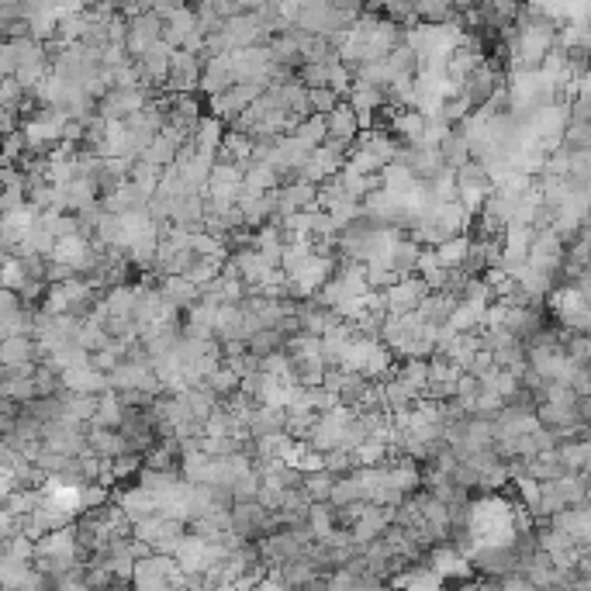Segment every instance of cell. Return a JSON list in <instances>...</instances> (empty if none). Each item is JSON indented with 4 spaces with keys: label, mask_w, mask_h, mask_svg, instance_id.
Masks as SVG:
<instances>
[{
    "label": "cell",
    "mask_w": 591,
    "mask_h": 591,
    "mask_svg": "<svg viewBox=\"0 0 591 591\" xmlns=\"http://www.w3.org/2000/svg\"><path fill=\"white\" fill-rule=\"evenodd\" d=\"M205 384L211 387V391H215L218 398H232V394H239V384H242V377H239V374L232 370L229 363H222V367H218V370H215V374L207 377Z\"/></svg>",
    "instance_id": "484cf974"
},
{
    "label": "cell",
    "mask_w": 591,
    "mask_h": 591,
    "mask_svg": "<svg viewBox=\"0 0 591 591\" xmlns=\"http://www.w3.org/2000/svg\"><path fill=\"white\" fill-rule=\"evenodd\" d=\"M350 205V194H346V183L342 177H333V181H325L318 187V211H325V215H335L339 207Z\"/></svg>",
    "instance_id": "d6986e66"
},
{
    "label": "cell",
    "mask_w": 591,
    "mask_h": 591,
    "mask_svg": "<svg viewBox=\"0 0 591 591\" xmlns=\"http://www.w3.org/2000/svg\"><path fill=\"white\" fill-rule=\"evenodd\" d=\"M77 346H83V350L94 357V353H104L107 346H114V339H111V333H107L104 325H97V322H83L77 335Z\"/></svg>",
    "instance_id": "44dd1931"
},
{
    "label": "cell",
    "mask_w": 591,
    "mask_h": 591,
    "mask_svg": "<svg viewBox=\"0 0 591 591\" xmlns=\"http://www.w3.org/2000/svg\"><path fill=\"white\" fill-rule=\"evenodd\" d=\"M391 377H401L409 387H415L418 394L429 387V360H401L394 363V374Z\"/></svg>",
    "instance_id": "ffe728a7"
},
{
    "label": "cell",
    "mask_w": 591,
    "mask_h": 591,
    "mask_svg": "<svg viewBox=\"0 0 591 591\" xmlns=\"http://www.w3.org/2000/svg\"><path fill=\"white\" fill-rule=\"evenodd\" d=\"M384 578H377V574H363V578H357V585H353V591H384Z\"/></svg>",
    "instance_id": "ab89813d"
},
{
    "label": "cell",
    "mask_w": 591,
    "mask_h": 591,
    "mask_svg": "<svg viewBox=\"0 0 591 591\" xmlns=\"http://www.w3.org/2000/svg\"><path fill=\"white\" fill-rule=\"evenodd\" d=\"M257 591H291V585L283 581L281 570H270V574H266V578L257 585Z\"/></svg>",
    "instance_id": "74e56055"
},
{
    "label": "cell",
    "mask_w": 591,
    "mask_h": 591,
    "mask_svg": "<svg viewBox=\"0 0 591 591\" xmlns=\"http://www.w3.org/2000/svg\"><path fill=\"white\" fill-rule=\"evenodd\" d=\"M18 311H25L21 294H18V291H0V318H11V315H18Z\"/></svg>",
    "instance_id": "d590c367"
},
{
    "label": "cell",
    "mask_w": 591,
    "mask_h": 591,
    "mask_svg": "<svg viewBox=\"0 0 591 591\" xmlns=\"http://www.w3.org/2000/svg\"><path fill=\"white\" fill-rule=\"evenodd\" d=\"M118 505H122V512L131 519V526L135 522H142V519H149V515H159V494H153L149 488H142V485H131L118 494Z\"/></svg>",
    "instance_id": "3957f363"
},
{
    "label": "cell",
    "mask_w": 591,
    "mask_h": 591,
    "mask_svg": "<svg viewBox=\"0 0 591 591\" xmlns=\"http://www.w3.org/2000/svg\"><path fill=\"white\" fill-rule=\"evenodd\" d=\"M339 529V512H335L329 502L322 505H311L308 509V533L315 543H325Z\"/></svg>",
    "instance_id": "8fae6325"
},
{
    "label": "cell",
    "mask_w": 591,
    "mask_h": 591,
    "mask_svg": "<svg viewBox=\"0 0 591 591\" xmlns=\"http://www.w3.org/2000/svg\"><path fill=\"white\" fill-rule=\"evenodd\" d=\"M325 470L333 477H350V474H357V457L350 450H333V453H325Z\"/></svg>",
    "instance_id": "4dcf8cb0"
},
{
    "label": "cell",
    "mask_w": 591,
    "mask_h": 591,
    "mask_svg": "<svg viewBox=\"0 0 591 591\" xmlns=\"http://www.w3.org/2000/svg\"><path fill=\"white\" fill-rule=\"evenodd\" d=\"M457 305H460V298H453V294H446V291H436V294H429V298L422 301L418 318H422L426 325H436V329H443V325L453 318Z\"/></svg>",
    "instance_id": "52a82bcc"
},
{
    "label": "cell",
    "mask_w": 591,
    "mask_h": 591,
    "mask_svg": "<svg viewBox=\"0 0 591 591\" xmlns=\"http://www.w3.org/2000/svg\"><path fill=\"white\" fill-rule=\"evenodd\" d=\"M277 433H287V409H266V405H259L257 418L249 426V436L263 439V436H277Z\"/></svg>",
    "instance_id": "5bb4252c"
},
{
    "label": "cell",
    "mask_w": 591,
    "mask_h": 591,
    "mask_svg": "<svg viewBox=\"0 0 591 591\" xmlns=\"http://www.w3.org/2000/svg\"><path fill=\"white\" fill-rule=\"evenodd\" d=\"M159 291H163V298H166L173 308L190 311L198 301H201V287L190 283L187 277H163V281H159Z\"/></svg>",
    "instance_id": "ba28073f"
},
{
    "label": "cell",
    "mask_w": 591,
    "mask_h": 591,
    "mask_svg": "<svg viewBox=\"0 0 591 591\" xmlns=\"http://www.w3.org/2000/svg\"><path fill=\"white\" fill-rule=\"evenodd\" d=\"M283 581L291 585V591L294 588H311V585H318L322 578H325V570L315 564L311 557H301V561H291V564L281 567Z\"/></svg>",
    "instance_id": "30bf717a"
},
{
    "label": "cell",
    "mask_w": 591,
    "mask_h": 591,
    "mask_svg": "<svg viewBox=\"0 0 591 591\" xmlns=\"http://www.w3.org/2000/svg\"><path fill=\"white\" fill-rule=\"evenodd\" d=\"M90 453L101 457V460H118L129 453V439L114 429H94L90 426Z\"/></svg>",
    "instance_id": "9c48e42d"
},
{
    "label": "cell",
    "mask_w": 591,
    "mask_h": 591,
    "mask_svg": "<svg viewBox=\"0 0 591 591\" xmlns=\"http://www.w3.org/2000/svg\"><path fill=\"white\" fill-rule=\"evenodd\" d=\"M588 374H591V367H588Z\"/></svg>",
    "instance_id": "b9f144b4"
},
{
    "label": "cell",
    "mask_w": 591,
    "mask_h": 591,
    "mask_svg": "<svg viewBox=\"0 0 591 591\" xmlns=\"http://www.w3.org/2000/svg\"><path fill=\"white\" fill-rule=\"evenodd\" d=\"M353 457H357V470H360V467H381V463L391 460V446H387V443H377V439H367Z\"/></svg>",
    "instance_id": "83f0119b"
},
{
    "label": "cell",
    "mask_w": 591,
    "mask_h": 591,
    "mask_svg": "<svg viewBox=\"0 0 591 591\" xmlns=\"http://www.w3.org/2000/svg\"><path fill=\"white\" fill-rule=\"evenodd\" d=\"M104 305L111 311V318H131L135 322V305H139V287L125 283V287H114L104 294Z\"/></svg>",
    "instance_id": "7c38bea8"
},
{
    "label": "cell",
    "mask_w": 591,
    "mask_h": 591,
    "mask_svg": "<svg viewBox=\"0 0 591 591\" xmlns=\"http://www.w3.org/2000/svg\"><path fill=\"white\" fill-rule=\"evenodd\" d=\"M149 194L142 190V187H135V183H122V187H114L107 198H104V211L107 215H129V211H142V207H149Z\"/></svg>",
    "instance_id": "8992f818"
},
{
    "label": "cell",
    "mask_w": 591,
    "mask_h": 591,
    "mask_svg": "<svg viewBox=\"0 0 591 591\" xmlns=\"http://www.w3.org/2000/svg\"><path fill=\"white\" fill-rule=\"evenodd\" d=\"M235 83H239V80H235V73H232V55L207 59L205 73H201V90L207 94V101L218 97V94H229Z\"/></svg>",
    "instance_id": "277c9868"
},
{
    "label": "cell",
    "mask_w": 591,
    "mask_h": 591,
    "mask_svg": "<svg viewBox=\"0 0 591 591\" xmlns=\"http://www.w3.org/2000/svg\"><path fill=\"white\" fill-rule=\"evenodd\" d=\"M246 187H253L259 194H270V190L281 187V177H277V170L266 166V163H249V166H246Z\"/></svg>",
    "instance_id": "7402d4cb"
},
{
    "label": "cell",
    "mask_w": 591,
    "mask_h": 591,
    "mask_svg": "<svg viewBox=\"0 0 591 591\" xmlns=\"http://www.w3.org/2000/svg\"><path fill=\"white\" fill-rule=\"evenodd\" d=\"M125 411L129 409L122 405V394H118V391L101 394V411H97V418H94V429H114V433H122Z\"/></svg>",
    "instance_id": "4fadbf2b"
},
{
    "label": "cell",
    "mask_w": 591,
    "mask_h": 591,
    "mask_svg": "<svg viewBox=\"0 0 591 591\" xmlns=\"http://www.w3.org/2000/svg\"><path fill=\"white\" fill-rule=\"evenodd\" d=\"M470 567H477L485 578H509V574H519V567H522V557H519V550L515 546H485V550H467L463 553Z\"/></svg>",
    "instance_id": "6da1fadb"
},
{
    "label": "cell",
    "mask_w": 591,
    "mask_h": 591,
    "mask_svg": "<svg viewBox=\"0 0 591 591\" xmlns=\"http://www.w3.org/2000/svg\"><path fill=\"white\" fill-rule=\"evenodd\" d=\"M433 294V287L422 281L418 274L415 277H405L401 283H394L391 291H384V305L391 318H401V315H411V311L422 308V301Z\"/></svg>",
    "instance_id": "7a4b0ae2"
},
{
    "label": "cell",
    "mask_w": 591,
    "mask_h": 591,
    "mask_svg": "<svg viewBox=\"0 0 591 591\" xmlns=\"http://www.w3.org/2000/svg\"><path fill=\"white\" fill-rule=\"evenodd\" d=\"M360 502H367V491H363V485L357 481V474L335 481L333 502H329L333 509H350V505H360Z\"/></svg>",
    "instance_id": "e0dca14e"
},
{
    "label": "cell",
    "mask_w": 591,
    "mask_h": 591,
    "mask_svg": "<svg viewBox=\"0 0 591 591\" xmlns=\"http://www.w3.org/2000/svg\"><path fill=\"white\" fill-rule=\"evenodd\" d=\"M294 139L305 146V149H322L329 142V118L325 114H311L308 122H301V129L294 131Z\"/></svg>",
    "instance_id": "9a60e30c"
},
{
    "label": "cell",
    "mask_w": 591,
    "mask_h": 591,
    "mask_svg": "<svg viewBox=\"0 0 591 591\" xmlns=\"http://www.w3.org/2000/svg\"><path fill=\"white\" fill-rule=\"evenodd\" d=\"M335 481L329 470H322V474H308L305 477V491H308V498L315 505H322V502H333V491H335Z\"/></svg>",
    "instance_id": "4316f807"
},
{
    "label": "cell",
    "mask_w": 591,
    "mask_h": 591,
    "mask_svg": "<svg viewBox=\"0 0 591 591\" xmlns=\"http://www.w3.org/2000/svg\"><path fill=\"white\" fill-rule=\"evenodd\" d=\"M470 239L460 235V239H450V242H443L436 253H439V263L446 266V270H467V257H470Z\"/></svg>",
    "instance_id": "ac0fdd59"
},
{
    "label": "cell",
    "mask_w": 591,
    "mask_h": 591,
    "mask_svg": "<svg viewBox=\"0 0 591 591\" xmlns=\"http://www.w3.org/2000/svg\"><path fill=\"white\" fill-rule=\"evenodd\" d=\"M460 591H481V585H463Z\"/></svg>",
    "instance_id": "60d3db41"
},
{
    "label": "cell",
    "mask_w": 591,
    "mask_h": 591,
    "mask_svg": "<svg viewBox=\"0 0 591 591\" xmlns=\"http://www.w3.org/2000/svg\"><path fill=\"white\" fill-rule=\"evenodd\" d=\"M418 257H422V246L415 239H401L394 246V259H391V270L398 277H415L418 274Z\"/></svg>",
    "instance_id": "2e32d148"
},
{
    "label": "cell",
    "mask_w": 591,
    "mask_h": 591,
    "mask_svg": "<svg viewBox=\"0 0 591 591\" xmlns=\"http://www.w3.org/2000/svg\"><path fill=\"white\" fill-rule=\"evenodd\" d=\"M436 270H446L443 263H439V253L433 246H422V257H418V277H429V274H436Z\"/></svg>",
    "instance_id": "e575fe53"
},
{
    "label": "cell",
    "mask_w": 591,
    "mask_h": 591,
    "mask_svg": "<svg viewBox=\"0 0 591 591\" xmlns=\"http://www.w3.org/2000/svg\"><path fill=\"white\" fill-rule=\"evenodd\" d=\"M298 80H301L308 90H325V87H329V66H322V63H308V66L298 73Z\"/></svg>",
    "instance_id": "d6a6232c"
},
{
    "label": "cell",
    "mask_w": 591,
    "mask_h": 591,
    "mask_svg": "<svg viewBox=\"0 0 591 591\" xmlns=\"http://www.w3.org/2000/svg\"><path fill=\"white\" fill-rule=\"evenodd\" d=\"M287 342H291V335H283L281 329H266V333H259L249 339V353H257V357H270V353H281L287 350Z\"/></svg>",
    "instance_id": "d4e9b609"
},
{
    "label": "cell",
    "mask_w": 591,
    "mask_h": 591,
    "mask_svg": "<svg viewBox=\"0 0 591 591\" xmlns=\"http://www.w3.org/2000/svg\"><path fill=\"white\" fill-rule=\"evenodd\" d=\"M107 505V488L104 485H90V488L80 491V509L83 512H94V509H104Z\"/></svg>",
    "instance_id": "836d02e7"
},
{
    "label": "cell",
    "mask_w": 591,
    "mask_h": 591,
    "mask_svg": "<svg viewBox=\"0 0 591 591\" xmlns=\"http://www.w3.org/2000/svg\"><path fill=\"white\" fill-rule=\"evenodd\" d=\"M28 97V90L14 77L0 80V107H21Z\"/></svg>",
    "instance_id": "1f68e13d"
},
{
    "label": "cell",
    "mask_w": 591,
    "mask_h": 591,
    "mask_svg": "<svg viewBox=\"0 0 591 591\" xmlns=\"http://www.w3.org/2000/svg\"><path fill=\"white\" fill-rule=\"evenodd\" d=\"M298 470H305V477H308V474H322V470H325V453L308 450V453L301 457V463H298Z\"/></svg>",
    "instance_id": "8d00e7d4"
},
{
    "label": "cell",
    "mask_w": 591,
    "mask_h": 591,
    "mask_svg": "<svg viewBox=\"0 0 591 591\" xmlns=\"http://www.w3.org/2000/svg\"><path fill=\"white\" fill-rule=\"evenodd\" d=\"M502 591H536V585L526 581V574H509L502 578Z\"/></svg>",
    "instance_id": "f35d334b"
},
{
    "label": "cell",
    "mask_w": 591,
    "mask_h": 591,
    "mask_svg": "<svg viewBox=\"0 0 591 591\" xmlns=\"http://www.w3.org/2000/svg\"><path fill=\"white\" fill-rule=\"evenodd\" d=\"M381 183H384V190H391V194H409L411 187L418 183V177L411 173L409 166L391 163V166H384V173H381Z\"/></svg>",
    "instance_id": "603a6c76"
},
{
    "label": "cell",
    "mask_w": 591,
    "mask_h": 591,
    "mask_svg": "<svg viewBox=\"0 0 591 591\" xmlns=\"http://www.w3.org/2000/svg\"><path fill=\"white\" fill-rule=\"evenodd\" d=\"M453 14H457V7H450V4H415V21H422V25H450Z\"/></svg>",
    "instance_id": "f1b7e54d"
},
{
    "label": "cell",
    "mask_w": 591,
    "mask_h": 591,
    "mask_svg": "<svg viewBox=\"0 0 591 591\" xmlns=\"http://www.w3.org/2000/svg\"><path fill=\"white\" fill-rule=\"evenodd\" d=\"M35 394H38V398H63V394H66L63 377L52 374L49 367H38V370H35Z\"/></svg>",
    "instance_id": "f546056e"
},
{
    "label": "cell",
    "mask_w": 591,
    "mask_h": 591,
    "mask_svg": "<svg viewBox=\"0 0 591 591\" xmlns=\"http://www.w3.org/2000/svg\"><path fill=\"white\" fill-rule=\"evenodd\" d=\"M291 360H322V339L318 335H294L291 342H287V350H283Z\"/></svg>",
    "instance_id": "cb8c5ba5"
},
{
    "label": "cell",
    "mask_w": 591,
    "mask_h": 591,
    "mask_svg": "<svg viewBox=\"0 0 591 591\" xmlns=\"http://www.w3.org/2000/svg\"><path fill=\"white\" fill-rule=\"evenodd\" d=\"M357 135H360V118H357V111L350 107V101H342L333 114H329V142H342V146L350 149V156H353Z\"/></svg>",
    "instance_id": "5b68a950"
}]
</instances>
